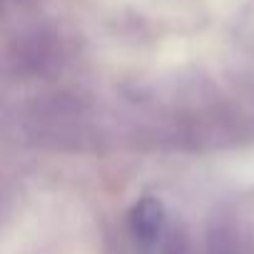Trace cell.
Masks as SVG:
<instances>
[{
  "mask_svg": "<svg viewBox=\"0 0 254 254\" xmlns=\"http://www.w3.org/2000/svg\"><path fill=\"white\" fill-rule=\"evenodd\" d=\"M130 224H132L137 239H142L145 244H155L162 237L165 224H167L162 202L155 197H142L130 212Z\"/></svg>",
  "mask_w": 254,
  "mask_h": 254,
  "instance_id": "6da1fadb",
  "label": "cell"
}]
</instances>
